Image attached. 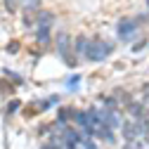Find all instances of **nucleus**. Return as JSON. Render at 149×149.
Returning a JSON list of instances; mask_svg holds the SVG:
<instances>
[{"mask_svg":"<svg viewBox=\"0 0 149 149\" xmlns=\"http://www.w3.org/2000/svg\"><path fill=\"white\" fill-rule=\"evenodd\" d=\"M142 133H144V128H142L140 123H125V125H123V137H125V140L140 137Z\"/></svg>","mask_w":149,"mask_h":149,"instance_id":"nucleus-4","label":"nucleus"},{"mask_svg":"<svg viewBox=\"0 0 149 149\" xmlns=\"http://www.w3.org/2000/svg\"><path fill=\"white\" fill-rule=\"evenodd\" d=\"M116 31H118V38L128 43V40H133L135 36H137V22L135 19H121Z\"/></svg>","mask_w":149,"mask_h":149,"instance_id":"nucleus-2","label":"nucleus"},{"mask_svg":"<svg viewBox=\"0 0 149 149\" xmlns=\"http://www.w3.org/2000/svg\"><path fill=\"white\" fill-rule=\"evenodd\" d=\"M109 54V45L104 40H88V50H85V57L92 62H102Z\"/></svg>","mask_w":149,"mask_h":149,"instance_id":"nucleus-1","label":"nucleus"},{"mask_svg":"<svg viewBox=\"0 0 149 149\" xmlns=\"http://www.w3.org/2000/svg\"><path fill=\"white\" fill-rule=\"evenodd\" d=\"M38 3H40V0H24V10H36V7H38Z\"/></svg>","mask_w":149,"mask_h":149,"instance_id":"nucleus-8","label":"nucleus"},{"mask_svg":"<svg viewBox=\"0 0 149 149\" xmlns=\"http://www.w3.org/2000/svg\"><path fill=\"white\" fill-rule=\"evenodd\" d=\"M57 43H59V54H62V57H64V62H66V64L71 66V64H73V57H71V54H69V52H71V50H69V43H71V38H69L66 33H62Z\"/></svg>","mask_w":149,"mask_h":149,"instance_id":"nucleus-3","label":"nucleus"},{"mask_svg":"<svg viewBox=\"0 0 149 149\" xmlns=\"http://www.w3.org/2000/svg\"><path fill=\"white\" fill-rule=\"evenodd\" d=\"M38 22H40V24H45V26H47V24H50V22H52V14H50V12H43V14H40V17H38Z\"/></svg>","mask_w":149,"mask_h":149,"instance_id":"nucleus-10","label":"nucleus"},{"mask_svg":"<svg viewBox=\"0 0 149 149\" xmlns=\"http://www.w3.org/2000/svg\"><path fill=\"white\" fill-rule=\"evenodd\" d=\"M38 40H40V43H47V40H50V31H47V26H40V29H38Z\"/></svg>","mask_w":149,"mask_h":149,"instance_id":"nucleus-6","label":"nucleus"},{"mask_svg":"<svg viewBox=\"0 0 149 149\" xmlns=\"http://www.w3.org/2000/svg\"><path fill=\"white\" fill-rule=\"evenodd\" d=\"M85 50H88V40H85V38H78V40H76V52H78V54H81V52L85 54Z\"/></svg>","mask_w":149,"mask_h":149,"instance_id":"nucleus-7","label":"nucleus"},{"mask_svg":"<svg viewBox=\"0 0 149 149\" xmlns=\"http://www.w3.org/2000/svg\"><path fill=\"white\" fill-rule=\"evenodd\" d=\"M76 121L88 130V133H92V121H90V116L88 114H83V111H78V114H76Z\"/></svg>","mask_w":149,"mask_h":149,"instance_id":"nucleus-5","label":"nucleus"},{"mask_svg":"<svg viewBox=\"0 0 149 149\" xmlns=\"http://www.w3.org/2000/svg\"><path fill=\"white\" fill-rule=\"evenodd\" d=\"M17 109H19V102H17V100H14V102H10V107H7L10 114H12V111H17Z\"/></svg>","mask_w":149,"mask_h":149,"instance_id":"nucleus-11","label":"nucleus"},{"mask_svg":"<svg viewBox=\"0 0 149 149\" xmlns=\"http://www.w3.org/2000/svg\"><path fill=\"white\" fill-rule=\"evenodd\" d=\"M147 5H149V3H147Z\"/></svg>","mask_w":149,"mask_h":149,"instance_id":"nucleus-13","label":"nucleus"},{"mask_svg":"<svg viewBox=\"0 0 149 149\" xmlns=\"http://www.w3.org/2000/svg\"><path fill=\"white\" fill-rule=\"evenodd\" d=\"M130 114L137 116V118H142V104H133V107H130Z\"/></svg>","mask_w":149,"mask_h":149,"instance_id":"nucleus-9","label":"nucleus"},{"mask_svg":"<svg viewBox=\"0 0 149 149\" xmlns=\"http://www.w3.org/2000/svg\"><path fill=\"white\" fill-rule=\"evenodd\" d=\"M14 3H17V0H5V5H7V7H10V10H12V7H14Z\"/></svg>","mask_w":149,"mask_h":149,"instance_id":"nucleus-12","label":"nucleus"}]
</instances>
